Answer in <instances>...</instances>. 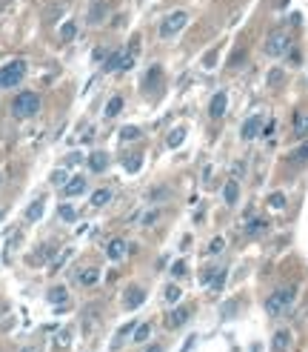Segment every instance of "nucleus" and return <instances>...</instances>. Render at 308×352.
Listing matches in <instances>:
<instances>
[{
	"mask_svg": "<svg viewBox=\"0 0 308 352\" xmlns=\"http://www.w3.org/2000/svg\"><path fill=\"white\" fill-rule=\"evenodd\" d=\"M294 298H297V289H294V286H280V289H274V292L265 298V312H268V315H283L294 303Z\"/></svg>",
	"mask_w": 308,
	"mask_h": 352,
	"instance_id": "obj_1",
	"label": "nucleus"
},
{
	"mask_svg": "<svg viewBox=\"0 0 308 352\" xmlns=\"http://www.w3.org/2000/svg\"><path fill=\"white\" fill-rule=\"evenodd\" d=\"M12 112L15 117H32L40 112V95L37 92H20L12 101Z\"/></svg>",
	"mask_w": 308,
	"mask_h": 352,
	"instance_id": "obj_2",
	"label": "nucleus"
},
{
	"mask_svg": "<svg viewBox=\"0 0 308 352\" xmlns=\"http://www.w3.org/2000/svg\"><path fill=\"white\" fill-rule=\"evenodd\" d=\"M291 49V34L285 32V29H277L265 37V54H271V57H283L285 52Z\"/></svg>",
	"mask_w": 308,
	"mask_h": 352,
	"instance_id": "obj_3",
	"label": "nucleus"
},
{
	"mask_svg": "<svg viewBox=\"0 0 308 352\" xmlns=\"http://www.w3.org/2000/svg\"><path fill=\"white\" fill-rule=\"evenodd\" d=\"M23 75H26V60H12V63H6V66L0 69V89H12L23 81Z\"/></svg>",
	"mask_w": 308,
	"mask_h": 352,
	"instance_id": "obj_4",
	"label": "nucleus"
},
{
	"mask_svg": "<svg viewBox=\"0 0 308 352\" xmlns=\"http://www.w3.org/2000/svg\"><path fill=\"white\" fill-rule=\"evenodd\" d=\"M186 23H189V15H186V12H171V15H166V20L160 23V37H174L177 32L186 29Z\"/></svg>",
	"mask_w": 308,
	"mask_h": 352,
	"instance_id": "obj_5",
	"label": "nucleus"
},
{
	"mask_svg": "<svg viewBox=\"0 0 308 352\" xmlns=\"http://www.w3.org/2000/svg\"><path fill=\"white\" fill-rule=\"evenodd\" d=\"M106 15H109V0H92V9H89L86 20H89L92 26H97V23L106 20Z\"/></svg>",
	"mask_w": 308,
	"mask_h": 352,
	"instance_id": "obj_6",
	"label": "nucleus"
},
{
	"mask_svg": "<svg viewBox=\"0 0 308 352\" xmlns=\"http://www.w3.org/2000/svg\"><path fill=\"white\" fill-rule=\"evenodd\" d=\"M226 106H228V95L226 92H217L214 98H211V103H209V115L217 120V117H223L226 115Z\"/></svg>",
	"mask_w": 308,
	"mask_h": 352,
	"instance_id": "obj_7",
	"label": "nucleus"
},
{
	"mask_svg": "<svg viewBox=\"0 0 308 352\" xmlns=\"http://www.w3.org/2000/svg\"><path fill=\"white\" fill-rule=\"evenodd\" d=\"M260 126H262V117L260 115L248 117V120L243 123V129H240V137H243V140H254V137L260 135Z\"/></svg>",
	"mask_w": 308,
	"mask_h": 352,
	"instance_id": "obj_8",
	"label": "nucleus"
},
{
	"mask_svg": "<svg viewBox=\"0 0 308 352\" xmlns=\"http://www.w3.org/2000/svg\"><path fill=\"white\" fill-rule=\"evenodd\" d=\"M186 321H189V309H186V306H177V309H171V312L166 315V326H168V329H180Z\"/></svg>",
	"mask_w": 308,
	"mask_h": 352,
	"instance_id": "obj_9",
	"label": "nucleus"
},
{
	"mask_svg": "<svg viewBox=\"0 0 308 352\" xmlns=\"http://www.w3.org/2000/svg\"><path fill=\"white\" fill-rule=\"evenodd\" d=\"M126 249H129V246H126L123 238H112L109 246H106V255H109L112 261H123V258H126Z\"/></svg>",
	"mask_w": 308,
	"mask_h": 352,
	"instance_id": "obj_10",
	"label": "nucleus"
},
{
	"mask_svg": "<svg viewBox=\"0 0 308 352\" xmlns=\"http://www.w3.org/2000/svg\"><path fill=\"white\" fill-rule=\"evenodd\" d=\"M143 301H146V292L140 289V286H129L126 289V309H137V306H143Z\"/></svg>",
	"mask_w": 308,
	"mask_h": 352,
	"instance_id": "obj_11",
	"label": "nucleus"
},
{
	"mask_svg": "<svg viewBox=\"0 0 308 352\" xmlns=\"http://www.w3.org/2000/svg\"><path fill=\"white\" fill-rule=\"evenodd\" d=\"M291 344V332L288 329H277L274 338H271V352H285Z\"/></svg>",
	"mask_w": 308,
	"mask_h": 352,
	"instance_id": "obj_12",
	"label": "nucleus"
},
{
	"mask_svg": "<svg viewBox=\"0 0 308 352\" xmlns=\"http://www.w3.org/2000/svg\"><path fill=\"white\" fill-rule=\"evenodd\" d=\"M83 189H86V178H83V175H77V178H71V181L63 186V195L74 198V195H80Z\"/></svg>",
	"mask_w": 308,
	"mask_h": 352,
	"instance_id": "obj_13",
	"label": "nucleus"
},
{
	"mask_svg": "<svg viewBox=\"0 0 308 352\" xmlns=\"http://www.w3.org/2000/svg\"><path fill=\"white\" fill-rule=\"evenodd\" d=\"M106 166H109V155H106V152H92L89 169H92V172H103Z\"/></svg>",
	"mask_w": 308,
	"mask_h": 352,
	"instance_id": "obj_14",
	"label": "nucleus"
},
{
	"mask_svg": "<svg viewBox=\"0 0 308 352\" xmlns=\"http://www.w3.org/2000/svg\"><path fill=\"white\" fill-rule=\"evenodd\" d=\"M223 198H226L228 206H234V203H237V198H240V184H237V181H228L226 189H223Z\"/></svg>",
	"mask_w": 308,
	"mask_h": 352,
	"instance_id": "obj_15",
	"label": "nucleus"
},
{
	"mask_svg": "<svg viewBox=\"0 0 308 352\" xmlns=\"http://www.w3.org/2000/svg\"><path fill=\"white\" fill-rule=\"evenodd\" d=\"M288 161H291V163H308V140H303V143L288 155Z\"/></svg>",
	"mask_w": 308,
	"mask_h": 352,
	"instance_id": "obj_16",
	"label": "nucleus"
},
{
	"mask_svg": "<svg viewBox=\"0 0 308 352\" xmlns=\"http://www.w3.org/2000/svg\"><path fill=\"white\" fill-rule=\"evenodd\" d=\"M97 278H100V272L95 267H89V269H80V275H77V281H80L83 286H92V284H97Z\"/></svg>",
	"mask_w": 308,
	"mask_h": 352,
	"instance_id": "obj_17",
	"label": "nucleus"
},
{
	"mask_svg": "<svg viewBox=\"0 0 308 352\" xmlns=\"http://www.w3.org/2000/svg\"><path fill=\"white\" fill-rule=\"evenodd\" d=\"M112 201V189H97V192H95V195H92V206H95V209H100V206H106V203Z\"/></svg>",
	"mask_w": 308,
	"mask_h": 352,
	"instance_id": "obj_18",
	"label": "nucleus"
},
{
	"mask_svg": "<svg viewBox=\"0 0 308 352\" xmlns=\"http://www.w3.org/2000/svg\"><path fill=\"white\" fill-rule=\"evenodd\" d=\"M148 335H151V324H140V326H134V335H131V341L134 344H143V341H148Z\"/></svg>",
	"mask_w": 308,
	"mask_h": 352,
	"instance_id": "obj_19",
	"label": "nucleus"
},
{
	"mask_svg": "<svg viewBox=\"0 0 308 352\" xmlns=\"http://www.w3.org/2000/svg\"><path fill=\"white\" fill-rule=\"evenodd\" d=\"M66 298H69L66 286H51V289H49V301L54 303V306H60V303H66Z\"/></svg>",
	"mask_w": 308,
	"mask_h": 352,
	"instance_id": "obj_20",
	"label": "nucleus"
},
{
	"mask_svg": "<svg viewBox=\"0 0 308 352\" xmlns=\"http://www.w3.org/2000/svg\"><path fill=\"white\" fill-rule=\"evenodd\" d=\"M308 135V115L294 117V137H306Z\"/></svg>",
	"mask_w": 308,
	"mask_h": 352,
	"instance_id": "obj_21",
	"label": "nucleus"
},
{
	"mask_svg": "<svg viewBox=\"0 0 308 352\" xmlns=\"http://www.w3.org/2000/svg\"><path fill=\"white\" fill-rule=\"evenodd\" d=\"M265 229H268V223H265L262 218H254V220H248V226H245V235H251V238H254V235L265 232Z\"/></svg>",
	"mask_w": 308,
	"mask_h": 352,
	"instance_id": "obj_22",
	"label": "nucleus"
},
{
	"mask_svg": "<svg viewBox=\"0 0 308 352\" xmlns=\"http://www.w3.org/2000/svg\"><path fill=\"white\" fill-rule=\"evenodd\" d=\"M43 215V198H37V201L29 203V209H26V220H37Z\"/></svg>",
	"mask_w": 308,
	"mask_h": 352,
	"instance_id": "obj_23",
	"label": "nucleus"
},
{
	"mask_svg": "<svg viewBox=\"0 0 308 352\" xmlns=\"http://www.w3.org/2000/svg\"><path fill=\"white\" fill-rule=\"evenodd\" d=\"M123 54H126V52H112V54H109V57H106V72H117V69H120V60H123Z\"/></svg>",
	"mask_w": 308,
	"mask_h": 352,
	"instance_id": "obj_24",
	"label": "nucleus"
},
{
	"mask_svg": "<svg viewBox=\"0 0 308 352\" xmlns=\"http://www.w3.org/2000/svg\"><path fill=\"white\" fill-rule=\"evenodd\" d=\"M126 335H134V321H131V324H126V326H123V329H120V332L114 335V350H120V347H123Z\"/></svg>",
	"mask_w": 308,
	"mask_h": 352,
	"instance_id": "obj_25",
	"label": "nucleus"
},
{
	"mask_svg": "<svg viewBox=\"0 0 308 352\" xmlns=\"http://www.w3.org/2000/svg\"><path fill=\"white\" fill-rule=\"evenodd\" d=\"M120 109H123V98H120V95H114L112 101L106 103V117H114V115H120Z\"/></svg>",
	"mask_w": 308,
	"mask_h": 352,
	"instance_id": "obj_26",
	"label": "nucleus"
},
{
	"mask_svg": "<svg viewBox=\"0 0 308 352\" xmlns=\"http://www.w3.org/2000/svg\"><path fill=\"white\" fill-rule=\"evenodd\" d=\"M74 34H77V26H74L71 20L60 26V40H63V43H69V40H74Z\"/></svg>",
	"mask_w": 308,
	"mask_h": 352,
	"instance_id": "obj_27",
	"label": "nucleus"
},
{
	"mask_svg": "<svg viewBox=\"0 0 308 352\" xmlns=\"http://www.w3.org/2000/svg\"><path fill=\"white\" fill-rule=\"evenodd\" d=\"M120 140H126V143L129 140H140V129L137 126H123L120 129Z\"/></svg>",
	"mask_w": 308,
	"mask_h": 352,
	"instance_id": "obj_28",
	"label": "nucleus"
},
{
	"mask_svg": "<svg viewBox=\"0 0 308 352\" xmlns=\"http://www.w3.org/2000/svg\"><path fill=\"white\" fill-rule=\"evenodd\" d=\"M163 295H166V301H168V303H177L180 298H183L180 286H174V284H168V286H166V292H163Z\"/></svg>",
	"mask_w": 308,
	"mask_h": 352,
	"instance_id": "obj_29",
	"label": "nucleus"
},
{
	"mask_svg": "<svg viewBox=\"0 0 308 352\" xmlns=\"http://www.w3.org/2000/svg\"><path fill=\"white\" fill-rule=\"evenodd\" d=\"M268 206H271V209H277V212H280V209H285V195H283V192L268 195Z\"/></svg>",
	"mask_w": 308,
	"mask_h": 352,
	"instance_id": "obj_30",
	"label": "nucleus"
},
{
	"mask_svg": "<svg viewBox=\"0 0 308 352\" xmlns=\"http://www.w3.org/2000/svg\"><path fill=\"white\" fill-rule=\"evenodd\" d=\"M40 255H32V258H29V264H34V267H37V264H46V261H49V246H40Z\"/></svg>",
	"mask_w": 308,
	"mask_h": 352,
	"instance_id": "obj_31",
	"label": "nucleus"
},
{
	"mask_svg": "<svg viewBox=\"0 0 308 352\" xmlns=\"http://www.w3.org/2000/svg\"><path fill=\"white\" fill-rule=\"evenodd\" d=\"M183 137H186V129H171V135H168V146H180Z\"/></svg>",
	"mask_w": 308,
	"mask_h": 352,
	"instance_id": "obj_32",
	"label": "nucleus"
},
{
	"mask_svg": "<svg viewBox=\"0 0 308 352\" xmlns=\"http://www.w3.org/2000/svg\"><path fill=\"white\" fill-rule=\"evenodd\" d=\"M223 249H226V241H223V238H214L209 244V255H220Z\"/></svg>",
	"mask_w": 308,
	"mask_h": 352,
	"instance_id": "obj_33",
	"label": "nucleus"
},
{
	"mask_svg": "<svg viewBox=\"0 0 308 352\" xmlns=\"http://www.w3.org/2000/svg\"><path fill=\"white\" fill-rule=\"evenodd\" d=\"M129 69H134V54L126 52V54H123V60H120V69H117V72H129Z\"/></svg>",
	"mask_w": 308,
	"mask_h": 352,
	"instance_id": "obj_34",
	"label": "nucleus"
},
{
	"mask_svg": "<svg viewBox=\"0 0 308 352\" xmlns=\"http://www.w3.org/2000/svg\"><path fill=\"white\" fill-rule=\"evenodd\" d=\"M226 269H220V272H214V278H211V286H214V289H223V284H226Z\"/></svg>",
	"mask_w": 308,
	"mask_h": 352,
	"instance_id": "obj_35",
	"label": "nucleus"
},
{
	"mask_svg": "<svg viewBox=\"0 0 308 352\" xmlns=\"http://www.w3.org/2000/svg\"><path fill=\"white\" fill-rule=\"evenodd\" d=\"M60 218H63V220H69V223H71V220H77V212H74L71 206H60Z\"/></svg>",
	"mask_w": 308,
	"mask_h": 352,
	"instance_id": "obj_36",
	"label": "nucleus"
},
{
	"mask_svg": "<svg viewBox=\"0 0 308 352\" xmlns=\"http://www.w3.org/2000/svg\"><path fill=\"white\" fill-rule=\"evenodd\" d=\"M126 169H129V172H137V169H140V158H137V155H134V158H126Z\"/></svg>",
	"mask_w": 308,
	"mask_h": 352,
	"instance_id": "obj_37",
	"label": "nucleus"
},
{
	"mask_svg": "<svg viewBox=\"0 0 308 352\" xmlns=\"http://www.w3.org/2000/svg\"><path fill=\"white\" fill-rule=\"evenodd\" d=\"M243 57H245V52L240 49V52H237V54H234V57H231V60H228V66H231V69H237V66H240V63H243Z\"/></svg>",
	"mask_w": 308,
	"mask_h": 352,
	"instance_id": "obj_38",
	"label": "nucleus"
},
{
	"mask_svg": "<svg viewBox=\"0 0 308 352\" xmlns=\"http://www.w3.org/2000/svg\"><path fill=\"white\" fill-rule=\"evenodd\" d=\"M203 63H206V66H214V63H217V49H211L209 54H206V57H203Z\"/></svg>",
	"mask_w": 308,
	"mask_h": 352,
	"instance_id": "obj_39",
	"label": "nucleus"
},
{
	"mask_svg": "<svg viewBox=\"0 0 308 352\" xmlns=\"http://www.w3.org/2000/svg\"><path fill=\"white\" fill-rule=\"evenodd\" d=\"M268 83H271V86L283 83V72H271V75H268Z\"/></svg>",
	"mask_w": 308,
	"mask_h": 352,
	"instance_id": "obj_40",
	"label": "nucleus"
},
{
	"mask_svg": "<svg viewBox=\"0 0 308 352\" xmlns=\"http://www.w3.org/2000/svg\"><path fill=\"white\" fill-rule=\"evenodd\" d=\"M183 272H186V264H183V261H177V264H174V267H171V275H183Z\"/></svg>",
	"mask_w": 308,
	"mask_h": 352,
	"instance_id": "obj_41",
	"label": "nucleus"
},
{
	"mask_svg": "<svg viewBox=\"0 0 308 352\" xmlns=\"http://www.w3.org/2000/svg\"><path fill=\"white\" fill-rule=\"evenodd\" d=\"M51 184H66V172H54V175H51Z\"/></svg>",
	"mask_w": 308,
	"mask_h": 352,
	"instance_id": "obj_42",
	"label": "nucleus"
},
{
	"mask_svg": "<svg viewBox=\"0 0 308 352\" xmlns=\"http://www.w3.org/2000/svg\"><path fill=\"white\" fill-rule=\"evenodd\" d=\"M69 329H63V332H60V335H57V344H60V347H66V344H69Z\"/></svg>",
	"mask_w": 308,
	"mask_h": 352,
	"instance_id": "obj_43",
	"label": "nucleus"
},
{
	"mask_svg": "<svg viewBox=\"0 0 308 352\" xmlns=\"http://www.w3.org/2000/svg\"><path fill=\"white\" fill-rule=\"evenodd\" d=\"M157 215H160V212H148L146 218H143V223H154V220H157Z\"/></svg>",
	"mask_w": 308,
	"mask_h": 352,
	"instance_id": "obj_44",
	"label": "nucleus"
},
{
	"mask_svg": "<svg viewBox=\"0 0 308 352\" xmlns=\"http://www.w3.org/2000/svg\"><path fill=\"white\" fill-rule=\"evenodd\" d=\"M194 344H197V338L191 335V338H189V341H186V347H183V352H189V350H191V347H194Z\"/></svg>",
	"mask_w": 308,
	"mask_h": 352,
	"instance_id": "obj_45",
	"label": "nucleus"
},
{
	"mask_svg": "<svg viewBox=\"0 0 308 352\" xmlns=\"http://www.w3.org/2000/svg\"><path fill=\"white\" fill-rule=\"evenodd\" d=\"M146 352H163V347H160V344H151V347H148Z\"/></svg>",
	"mask_w": 308,
	"mask_h": 352,
	"instance_id": "obj_46",
	"label": "nucleus"
},
{
	"mask_svg": "<svg viewBox=\"0 0 308 352\" xmlns=\"http://www.w3.org/2000/svg\"><path fill=\"white\" fill-rule=\"evenodd\" d=\"M0 218H3V212H0Z\"/></svg>",
	"mask_w": 308,
	"mask_h": 352,
	"instance_id": "obj_47",
	"label": "nucleus"
}]
</instances>
